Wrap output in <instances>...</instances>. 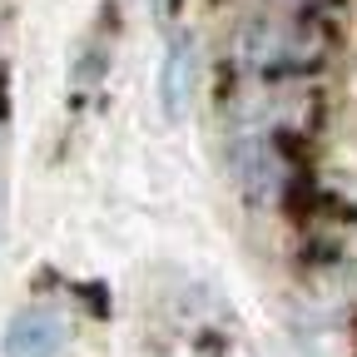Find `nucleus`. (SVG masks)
Listing matches in <instances>:
<instances>
[{"label": "nucleus", "mask_w": 357, "mask_h": 357, "mask_svg": "<svg viewBox=\"0 0 357 357\" xmlns=\"http://www.w3.org/2000/svg\"><path fill=\"white\" fill-rule=\"evenodd\" d=\"M234 174H238V189L263 204L268 194H273V159H268V144L263 139H243L234 149Z\"/></svg>", "instance_id": "7ed1b4c3"}, {"label": "nucleus", "mask_w": 357, "mask_h": 357, "mask_svg": "<svg viewBox=\"0 0 357 357\" xmlns=\"http://www.w3.org/2000/svg\"><path fill=\"white\" fill-rule=\"evenodd\" d=\"M194 84H199V45L189 35H178L164 55V70H159V105L169 119H184L189 105H194Z\"/></svg>", "instance_id": "f03ea898"}, {"label": "nucleus", "mask_w": 357, "mask_h": 357, "mask_svg": "<svg viewBox=\"0 0 357 357\" xmlns=\"http://www.w3.org/2000/svg\"><path fill=\"white\" fill-rule=\"evenodd\" d=\"M65 318L55 307H25L6 328V357H60Z\"/></svg>", "instance_id": "f257e3e1"}]
</instances>
